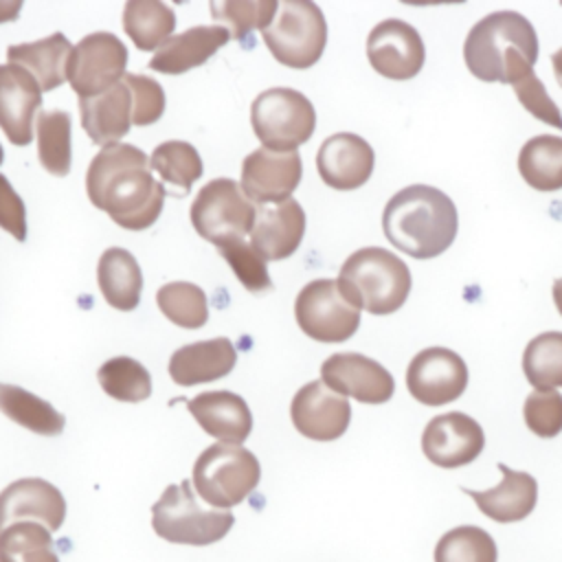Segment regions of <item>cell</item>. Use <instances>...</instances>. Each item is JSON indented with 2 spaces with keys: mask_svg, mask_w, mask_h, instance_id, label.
<instances>
[{
  "mask_svg": "<svg viewBox=\"0 0 562 562\" xmlns=\"http://www.w3.org/2000/svg\"><path fill=\"white\" fill-rule=\"evenodd\" d=\"M272 57L294 70L314 66L327 44V22L312 0H283L268 29L261 31Z\"/></svg>",
  "mask_w": 562,
  "mask_h": 562,
  "instance_id": "7",
  "label": "cell"
},
{
  "mask_svg": "<svg viewBox=\"0 0 562 562\" xmlns=\"http://www.w3.org/2000/svg\"><path fill=\"white\" fill-rule=\"evenodd\" d=\"M250 123L257 138L272 151H296L316 127L312 101L294 88H270L255 97Z\"/></svg>",
  "mask_w": 562,
  "mask_h": 562,
  "instance_id": "8",
  "label": "cell"
},
{
  "mask_svg": "<svg viewBox=\"0 0 562 562\" xmlns=\"http://www.w3.org/2000/svg\"><path fill=\"white\" fill-rule=\"evenodd\" d=\"M498 470L503 481L496 487L483 492L461 487V492H465L487 518L496 522H518L533 512L538 501V483L531 474L512 470L505 463H498Z\"/></svg>",
  "mask_w": 562,
  "mask_h": 562,
  "instance_id": "23",
  "label": "cell"
},
{
  "mask_svg": "<svg viewBox=\"0 0 562 562\" xmlns=\"http://www.w3.org/2000/svg\"><path fill=\"white\" fill-rule=\"evenodd\" d=\"M200 428L220 443L241 446L252 430V415L246 400L231 391H206L187 402Z\"/></svg>",
  "mask_w": 562,
  "mask_h": 562,
  "instance_id": "22",
  "label": "cell"
},
{
  "mask_svg": "<svg viewBox=\"0 0 562 562\" xmlns=\"http://www.w3.org/2000/svg\"><path fill=\"white\" fill-rule=\"evenodd\" d=\"M217 252L226 259L231 270L235 272L237 281L250 290V292H261L272 288V279L268 274L266 259L250 246L246 239H224L215 244Z\"/></svg>",
  "mask_w": 562,
  "mask_h": 562,
  "instance_id": "40",
  "label": "cell"
},
{
  "mask_svg": "<svg viewBox=\"0 0 562 562\" xmlns=\"http://www.w3.org/2000/svg\"><path fill=\"white\" fill-rule=\"evenodd\" d=\"M294 316L303 334L318 342H342L360 327V310L345 299L334 279H314L301 288Z\"/></svg>",
  "mask_w": 562,
  "mask_h": 562,
  "instance_id": "10",
  "label": "cell"
},
{
  "mask_svg": "<svg viewBox=\"0 0 562 562\" xmlns=\"http://www.w3.org/2000/svg\"><path fill=\"white\" fill-rule=\"evenodd\" d=\"M551 64H553L555 81L562 86V48H558V50L551 55Z\"/></svg>",
  "mask_w": 562,
  "mask_h": 562,
  "instance_id": "46",
  "label": "cell"
},
{
  "mask_svg": "<svg viewBox=\"0 0 562 562\" xmlns=\"http://www.w3.org/2000/svg\"><path fill=\"white\" fill-rule=\"evenodd\" d=\"M514 92H516L520 105L529 114H533L542 123H549V125L562 130V112L555 105V101L547 94L542 81L536 77L533 70L514 83Z\"/></svg>",
  "mask_w": 562,
  "mask_h": 562,
  "instance_id": "43",
  "label": "cell"
},
{
  "mask_svg": "<svg viewBox=\"0 0 562 562\" xmlns=\"http://www.w3.org/2000/svg\"><path fill=\"white\" fill-rule=\"evenodd\" d=\"M37 125V156L40 165L50 176H68L70 171V114L66 110H42Z\"/></svg>",
  "mask_w": 562,
  "mask_h": 562,
  "instance_id": "32",
  "label": "cell"
},
{
  "mask_svg": "<svg viewBox=\"0 0 562 562\" xmlns=\"http://www.w3.org/2000/svg\"><path fill=\"white\" fill-rule=\"evenodd\" d=\"M371 145L351 132H338L323 140L316 154V169L323 182L336 191H353L373 173Z\"/></svg>",
  "mask_w": 562,
  "mask_h": 562,
  "instance_id": "19",
  "label": "cell"
},
{
  "mask_svg": "<svg viewBox=\"0 0 562 562\" xmlns=\"http://www.w3.org/2000/svg\"><path fill=\"white\" fill-rule=\"evenodd\" d=\"M522 371L536 391L562 386V331H544L531 338L522 351Z\"/></svg>",
  "mask_w": 562,
  "mask_h": 562,
  "instance_id": "34",
  "label": "cell"
},
{
  "mask_svg": "<svg viewBox=\"0 0 562 562\" xmlns=\"http://www.w3.org/2000/svg\"><path fill=\"white\" fill-rule=\"evenodd\" d=\"M97 281L108 305L121 312H132L140 301L143 272L136 257L119 246L103 250L97 266Z\"/></svg>",
  "mask_w": 562,
  "mask_h": 562,
  "instance_id": "28",
  "label": "cell"
},
{
  "mask_svg": "<svg viewBox=\"0 0 562 562\" xmlns=\"http://www.w3.org/2000/svg\"><path fill=\"white\" fill-rule=\"evenodd\" d=\"M454 202L437 187L411 184L400 189L382 211L386 239L415 259H432L457 237Z\"/></svg>",
  "mask_w": 562,
  "mask_h": 562,
  "instance_id": "2",
  "label": "cell"
},
{
  "mask_svg": "<svg viewBox=\"0 0 562 562\" xmlns=\"http://www.w3.org/2000/svg\"><path fill=\"white\" fill-rule=\"evenodd\" d=\"M125 66V44L108 31H97L81 37L72 46V55L68 61V81L79 99H90L121 83L127 75Z\"/></svg>",
  "mask_w": 562,
  "mask_h": 562,
  "instance_id": "11",
  "label": "cell"
},
{
  "mask_svg": "<svg viewBox=\"0 0 562 562\" xmlns=\"http://www.w3.org/2000/svg\"><path fill=\"white\" fill-rule=\"evenodd\" d=\"M494 538L474 525L446 531L435 547V562H496Z\"/></svg>",
  "mask_w": 562,
  "mask_h": 562,
  "instance_id": "39",
  "label": "cell"
},
{
  "mask_svg": "<svg viewBox=\"0 0 562 562\" xmlns=\"http://www.w3.org/2000/svg\"><path fill=\"white\" fill-rule=\"evenodd\" d=\"M2 158H4V151H2V145H0V165H2Z\"/></svg>",
  "mask_w": 562,
  "mask_h": 562,
  "instance_id": "48",
  "label": "cell"
},
{
  "mask_svg": "<svg viewBox=\"0 0 562 562\" xmlns=\"http://www.w3.org/2000/svg\"><path fill=\"white\" fill-rule=\"evenodd\" d=\"M305 235V211L294 198L257 209L250 231V246L266 259L279 261L290 257Z\"/></svg>",
  "mask_w": 562,
  "mask_h": 562,
  "instance_id": "21",
  "label": "cell"
},
{
  "mask_svg": "<svg viewBox=\"0 0 562 562\" xmlns=\"http://www.w3.org/2000/svg\"><path fill=\"white\" fill-rule=\"evenodd\" d=\"M156 303L173 325L184 329H198L209 318L206 294L189 281L165 283L156 294Z\"/></svg>",
  "mask_w": 562,
  "mask_h": 562,
  "instance_id": "38",
  "label": "cell"
},
{
  "mask_svg": "<svg viewBox=\"0 0 562 562\" xmlns=\"http://www.w3.org/2000/svg\"><path fill=\"white\" fill-rule=\"evenodd\" d=\"M231 40L228 29L213 26H191L180 35H171L149 59V68L165 75H182L195 66H202Z\"/></svg>",
  "mask_w": 562,
  "mask_h": 562,
  "instance_id": "25",
  "label": "cell"
},
{
  "mask_svg": "<svg viewBox=\"0 0 562 562\" xmlns=\"http://www.w3.org/2000/svg\"><path fill=\"white\" fill-rule=\"evenodd\" d=\"M0 228L18 241L26 239V206L11 182L0 173Z\"/></svg>",
  "mask_w": 562,
  "mask_h": 562,
  "instance_id": "44",
  "label": "cell"
},
{
  "mask_svg": "<svg viewBox=\"0 0 562 562\" xmlns=\"http://www.w3.org/2000/svg\"><path fill=\"white\" fill-rule=\"evenodd\" d=\"M20 9H22V2H20V0H13V2L0 0V22H11V20H15L18 13H20Z\"/></svg>",
  "mask_w": 562,
  "mask_h": 562,
  "instance_id": "45",
  "label": "cell"
},
{
  "mask_svg": "<svg viewBox=\"0 0 562 562\" xmlns=\"http://www.w3.org/2000/svg\"><path fill=\"white\" fill-rule=\"evenodd\" d=\"M408 393L426 406L450 404L468 386V367L457 351L428 347L419 351L406 369Z\"/></svg>",
  "mask_w": 562,
  "mask_h": 562,
  "instance_id": "12",
  "label": "cell"
},
{
  "mask_svg": "<svg viewBox=\"0 0 562 562\" xmlns=\"http://www.w3.org/2000/svg\"><path fill=\"white\" fill-rule=\"evenodd\" d=\"M553 303H555L558 312L562 314V279L553 281Z\"/></svg>",
  "mask_w": 562,
  "mask_h": 562,
  "instance_id": "47",
  "label": "cell"
},
{
  "mask_svg": "<svg viewBox=\"0 0 562 562\" xmlns=\"http://www.w3.org/2000/svg\"><path fill=\"white\" fill-rule=\"evenodd\" d=\"M522 415L533 435L551 439L562 432V395L558 391H533L525 400Z\"/></svg>",
  "mask_w": 562,
  "mask_h": 562,
  "instance_id": "41",
  "label": "cell"
},
{
  "mask_svg": "<svg viewBox=\"0 0 562 562\" xmlns=\"http://www.w3.org/2000/svg\"><path fill=\"white\" fill-rule=\"evenodd\" d=\"M72 44L64 33H53L37 42L13 44L7 48L9 64L26 68L44 92L59 88L68 79Z\"/></svg>",
  "mask_w": 562,
  "mask_h": 562,
  "instance_id": "27",
  "label": "cell"
},
{
  "mask_svg": "<svg viewBox=\"0 0 562 562\" xmlns=\"http://www.w3.org/2000/svg\"><path fill=\"white\" fill-rule=\"evenodd\" d=\"M42 105L35 77L15 64H0V127L13 145L33 140V119Z\"/></svg>",
  "mask_w": 562,
  "mask_h": 562,
  "instance_id": "20",
  "label": "cell"
},
{
  "mask_svg": "<svg viewBox=\"0 0 562 562\" xmlns=\"http://www.w3.org/2000/svg\"><path fill=\"white\" fill-rule=\"evenodd\" d=\"M255 217V204L231 178L206 182L191 204V224L195 233L211 244L235 237L244 239L250 235Z\"/></svg>",
  "mask_w": 562,
  "mask_h": 562,
  "instance_id": "9",
  "label": "cell"
},
{
  "mask_svg": "<svg viewBox=\"0 0 562 562\" xmlns=\"http://www.w3.org/2000/svg\"><path fill=\"white\" fill-rule=\"evenodd\" d=\"M66 518L61 492L44 479H18L0 492V533L24 520H37L48 531H57Z\"/></svg>",
  "mask_w": 562,
  "mask_h": 562,
  "instance_id": "18",
  "label": "cell"
},
{
  "mask_svg": "<svg viewBox=\"0 0 562 562\" xmlns=\"http://www.w3.org/2000/svg\"><path fill=\"white\" fill-rule=\"evenodd\" d=\"M149 167V156L143 149L127 143L105 145L88 167L86 193L121 228H149L167 195Z\"/></svg>",
  "mask_w": 562,
  "mask_h": 562,
  "instance_id": "1",
  "label": "cell"
},
{
  "mask_svg": "<svg viewBox=\"0 0 562 562\" xmlns=\"http://www.w3.org/2000/svg\"><path fill=\"white\" fill-rule=\"evenodd\" d=\"M303 173L299 151H272L259 147L241 162L239 187L252 204H279L292 198Z\"/></svg>",
  "mask_w": 562,
  "mask_h": 562,
  "instance_id": "14",
  "label": "cell"
},
{
  "mask_svg": "<svg viewBox=\"0 0 562 562\" xmlns=\"http://www.w3.org/2000/svg\"><path fill=\"white\" fill-rule=\"evenodd\" d=\"M0 562H59L50 531L33 520L13 522L0 533Z\"/></svg>",
  "mask_w": 562,
  "mask_h": 562,
  "instance_id": "35",
  "label": "cell"
},
{
  "mask_svg": "<svg viewBox=\"0 0 562 562\" xmlns=\"http://www.w3.org/2000/svg\"><path fill=\"white\" fill-rule=\"evenodd\" d=\"M261 468L244 446L213 443L193 463L195 494L215 509L239 505L259 485Z\"/></svg>",
  "mask_w": 562,
  "mask_h": 562,
  "instance_id": "6",
  "label": "cell"
},
{
  "mask_svg": "<svg viewBox=\"0 0 562 562\" xmlns=\"http://www.w3.org/2000/svg\"><path fill=\"white\" fill-rule=\"evenodd\" d=\"M123 81L132 92V125L143 127V125L156 123L162 116L167 105L162 86L147 75H134V72H127Z\"/></svg>",
  "mask_w": 562,
  "mask_h": 562,
  "instance_id": "42",
  "label": "cell"
},
{
  "mask_svg": "<svg viewBox=\"0 0 562 562\" xmlns=\"http://www.w3.org/2000/svg\"><path fill=\"white\" fill-rule=\"evenodd\" d=\"M463 59L476 79L514 86L533 70L538 35L525 15L494 11L470 29L463 44Z\"/></svg>",
  "mask_w": 562,
  "mask_h": 562,
  "instance_id": "3",
  "label": "cell"
},
{
  "mask_svg": "<svg viewBox=\"0 0 562 562\" xmlns=\"http://www.w3.org/2000/svg\"><path fill=\"white\" fill-rule=\"evenodd\" d=\"M233 522L235 518L228 509L202 507L187 479L167 485L151 507V527L156 536L173 544H213L231 531Z\"/></svg>",
  "mask_w": 562,
  "mask_h": 562,
  "instance_id": "5",
  "label": "cell"
},
{
  "mask_svg": "<svg viewBox=\"0 0 562 562\" xmlns=\"http://www.w3.org/2000/svg\"><path fill=\"white\" fill-rule=\"evenodd\" d=\"M485 446L479 422L465 413H443L432 417L422 432L426 459L439 468H459L472 463Z\"/></svg>",
  "mask_w": 562,
  "mask_h": 562,
  "instance_id": "17",
  "label": "cell"
},
{
  "mask_svg": "<svg viewBox=\"0 0 562 562\" xmlns=\"http://www.w3.org/2000/svg\"><path fill=\"white\" fill-rule=\"evenodd\" d=\"M0 413H4L11 422L20 424L22 428L44 435V437H55L64 430V415L46 400L37 397L35 393L15 386V384H2L0 382Z\"/></svg>",
  "mask_w": 562,
  "mask_h": 562,
  "instance_id": "29",
  "label": "cell"
},
{
  "mask_svg": "<svg viewBox=\"0 0 562 562\" xmlns=\"http://www.w3.org/2000/svg\"><path fill=\"white\" fill-rule=\"evenodd\" d=\"M81 127L94 145L119 143L132 127V92L125 81L112 86L110 90L79 99Z\"/></svg>",
  "mask_w": 562,
  "mask_h": 562,
  "instance_id": "26",
  "label": "cell"
},
{
  "mask_svg": "<svg viewBox=\"0 0 562 562\" xmlns=\"http://www.w3.org/2000/svg\"><path fill=\"white\" fill-rule=\"evenodd\" d=\"M237 351L228 338H211L184 345L169 358V375L180 386L220 380L233 371Z\"/></svg>",
  "mask_w": 562,
  "mask_h": 562,
  "instance_id": "24",
  "label": "cell"
},
{
  "mask_svg": "<svg viewBox=\"0 0 562 562\" xmlns=\"http://www.w3.org/2000/svg\"><path fill=\"white\" fill-rule=\"evenodd\" d=\"M321 380L342 397H353L362 404H384L393 397V375L373 358L356 351L331 353L321 364Z\"/></svg>",
  "mask_w": 562,
  "mask_h": 562,
  "instance_id": "15",
  "label": "cell"
},
{
  "mask_svg": "<svg viewBox=\"0 0 562 562\" xmlns=\"http://www.w3.org/2000/svg\"><path fill=\"white\" fill-rule=\"evenodd\" d=\"M367 57L371 68L395 81L413 79L426 59L422 35L404 20L389 18L375 24L367 37Z\"/></svg>",
  "mask_w": 562,
  "mask_h": 562,
  "instance_id": "13",
  "label": "cell"
},
{
  "mask_svg": "<svg viewBox=\"0 0 562 562\" xmlns=\"http://www.w3.org/2000/svg\"><path fill=\"white\" fill-rule=\"evenodd\" d=\"M123 29L138 50H158L176 29V13L160 0H127Z\"/></svg>",
  "mask_w": 562,
  "mask_h": 562,
  "instance_id": "30",
  "label": "cell"
},
{
  "mask_svg": "<svg viewBox=\"0 0 562 562\" xmlns=\"http://www.w3.org/2000/svg\"><path fill=\"white\" fill-rule=\"evenodd\" d=\"M518 171L522 180L536 191L562 189V138L540 134L529 138L518 154Z\"/></svg>",
  "mask_w": 562,
  "mask_h": 562,
  "instance_id": "31",
  "label": "cell"
},
{
  "mask_svg": "<svg viewBox=\"0 0 562 562\" xmlns=\"http://www.w3.org/2000/svg\"><path fill=\"white\" fill-rule=\"evenodd\" d=\"M151 169L180 191H189L191 184L202 178L204 165L198 149L187 140H165L149 156Z\"/></svg>",
  "mask_w": 562,
  "mask_h": 562,
  "instance_id": "37",
  "label": "cell"
},
{
  "mask_svg": "<svg viewBox=\"0 0 562 562\" xmlns=\"http://www.w3.org/2000/svg\"><path fill=\"white\" fill-rule=\"evenodd\" d=\"M211 15L220 26L228 29L231 40L250 46L248 37L255 29H268L277 15V0H215L209 4Z\"/></svg>",
  "mask_w": 562,
  "mask_h": 562,
  "instance_id": "33",
  "label": "cell"
},
{
  "mask_svg": "<svg viewBox=\"0 0 562 562\" xmlns=\"http://www.w3.org/2000/svg\"><path fill=\"white\" fill-rule=\"evenodd\" d=\"M290 417L303 437L314 441H334L349 428L351 404L323 380H312L294 393Z\"/></svg>",
  "mask_w": 562,
  "mask_h": 562,
  "instance_id": "16",
  "label": "cell"
},
{
  "mask_svg": "<svg viewBox=\"0 0 562 562\" xmlns=\"http://www.w3.org/2000/svg\"><path fill=\"white\" fill-rule=\"evenodd\" d=\"M336 283L358 310L386 316L397 312L408 299L411 270L391 250L367 246L345 259Z\"/></svg>",
  "mask_w": 562,
  "mask_h": 562,
  "instance_id": "4",
  "label": "cell"
},
{
  "mask_svg": "<svg viewBox=\"0 0 562 562\" xmlns=\"http://www.w3.org/2000/svg\"><path fill=\"white\" fill-rule=\"evenodd\" d=\"M101 389L119 402H143L151 395L149 371L130 356H116L101 364L97 371Z\"/></svg>",
  "mask_w": 562,
  "mask_h": 562,
  "instance_id": "36",
  "label": "cell"
}]
</instances>
